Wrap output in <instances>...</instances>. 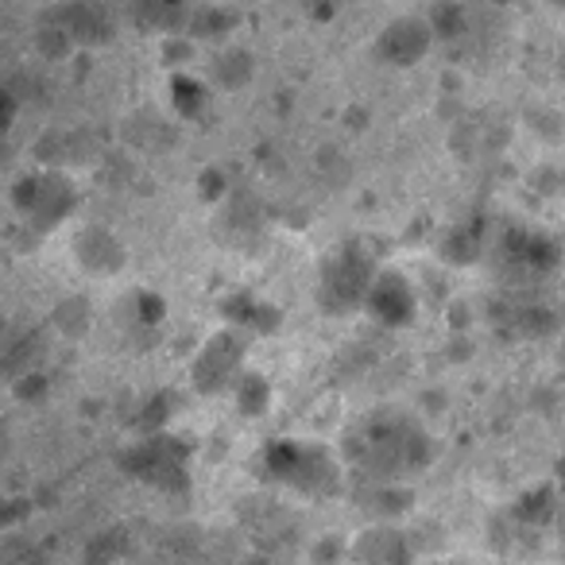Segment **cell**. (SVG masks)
<instances>
[]
</instances>
